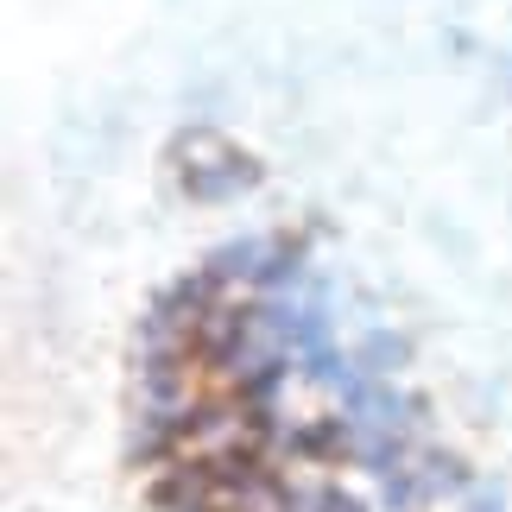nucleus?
<instances>
[{
  "instance_id": "f257e3e1",
  "label": "nucleus",
  "mask_w": 512,
  "mask_h": 512,
  "mask_svg": "<svg viewBox=\"0 0 512 512\" xmlns=\"http://www.w3.org/2000/svg\"><path fill=\"white\" fill-rule=\"evenodd\" d=\"M140 481L152 512H456L373 373L247 272H203L152 317Z\"/></svg>"
}]
</instances>
